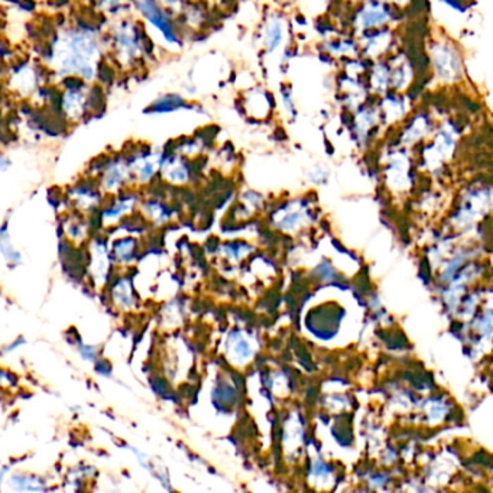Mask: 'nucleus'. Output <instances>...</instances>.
<instances>
[{
	"instance_id": "39448f33",
	"label": "nucleus",
	"mask_w": 493,
	"mask_h": 493,
	"mask_svg": "<svg viewBox=\"0 0 493 493\" xmlns=\"http://www.w3.org/2000/svg\"><path fill=\"white\" fill-rule=\"evenodd\" d=\"M132 248H133V242L125 240V242L119 243L115 249H116V254L120 259H127L132 254Z\"/></svg>"
},
{
	"instance_id": "423d86ee",
	"label": "nucleus",
	"mask_w": 493,
	"mask_h": 493,
	"mask_svg": "<svg viewBox=\"0 0 493 493\" xmlns=\"http://www.w3.org/2000/svg\"><path fill=\"white\" fill-rule=\"evenodd\" d=\"M113 75H115L113 71L106 65L104 61H101V63L99 64V77H100L101 81H104V83H112V81H113Z\"/></svg>"
},
{
	"instance_id": "f257e3e1",
	"label": "nucleus",
	"mask_w": 493,
	"mask_h": 493,
	"mask_svg": "<svg viewBox=\"0 0 493 493\" xmlns=\"http://www.w3.org/2000/svg\"><path fill=\"white\" fill-rule=\"evenodd\" d=\"M229 353L235 363L244 365L246 362L251 361L254 350L249 340L246 339L242 333H233L229 342Z\"/></svg>"
},
{
	"instance_id": "f03ea898",
	"label": "nucleus",
	"mask_w": 493,
	"mask_h": 493,
	"mask_svg": "<svg viewBox=\"0 0 493 493\" xmlns=\"http://www.w3.org/2000/svg\"><path fill=\"white\" fill-rule=\"evenodd\" d=\"M383 20H387L385 11L380 6H368L362 13H361V23L362 26H375L376 23H382Z\"/></svg>"
},
{
	"instance_id": "0eeeda50",
	"label": "nucleus",
	"mask_w": 493,
	"mask_h": 493,
	"mask_svg": "<svg viewBox=\"0 0 493 493\" xmlns=\"http://www.w3.org/2000/svg\"><path fill=\"white\" fill-rule=\"evenodd\" d=\"M64 85L68 89H80V87H83V80H80L77 77H70L64 81Z\"/></svg>"
},
{
	"instance_id": "7ed1b4c3",
	"label": "nucleus",
	"mask_w": 493,
	"mask_h": 493,
	"mask_svg": "<svg viewBox=\"0 0 493 493\" xmlns=\"http://www.w3.org/2000/svg\"><path fill=\"white\" fill-rule=\"evenodd\" d=\"M180 104H182L181 97L178 96H167L161 99L158 103L152 104L146 112H168L173 111V108L180 107Z\"/></svg>"
},
{
	"instance_id": "6e6552de",
	"label": "nucleus",
	"mask_w": 493,
	"mask_h": 493,
	"mask_svg": "<svg viewBox=\"0 0 493 493\" xmlns=\"http://www.w3.org/2000/svg\"><path fill=\"white\" fill-rule=\"evenodd\" d=\"M20 6L25 11H34L35 9V2H34V0H22Z\"/></svg>"
},
{
	"instance_id": "20e7f679",
	"label": "nucleus",
	"mask_w": 493,
	"mask_h": 493,
	"mask_svg": "<svg viewBox=\"0 0 493 493\" xmlns=\"http://www.w3.org/2000/svg\"><path fill=\"white\" fill-rule=\"evenodd\" d=\"M113 295H115V301L122 306V307H129L132 304V294H130V288H129V282L126 280L120 281L115 291H113Z\"/></svg>"
},
{
	"instance_id": "9d476101",
	"label": "nucleus",
	"mask_w": 493,
	"mask_h": 493,
	"mask_svg": "<svg viewBox=\"0 0 493 493\" xmlns=\"http://www.w3.org/2000/svg\"><path fill=\"white\" fill-rule=\"evenodd\" d=\"M57 20H58V25L61 26V25H63V22H64V16H63V15H60V16L57 18Z\"/></svg>"
},
{
	"instance_id": "1a4fd4ad",
	"label": "nucleus",
	"mask_w": 493,
	"mask_h": 493,
	"mask_svg": "<svg viewBox=\"0 0 493 493\" xmlns=\"http://www.w3.org/2000/svg\"><path fill=\"white\" fill-rule=\"evenodd\" d=\"M266 99L269 100L270 107H275V100H273V97H272V94H270V93H266Z\"/></svg>"
}]
</instances>
